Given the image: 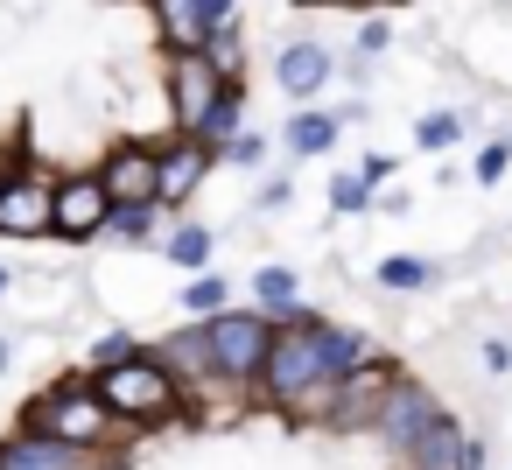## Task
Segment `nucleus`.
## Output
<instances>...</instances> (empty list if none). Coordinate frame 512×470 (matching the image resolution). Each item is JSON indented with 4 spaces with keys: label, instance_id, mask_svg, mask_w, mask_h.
<instances>
[{
    "label": "nucleus",
    "instance_id": "nucleus-1",
    "mask_svg": "<svg viewBox=\"0 0 512 470\" xmlns=\"http://www.w3.org/2000/svg\"><path fill=\"white\" fill-rule=\"evenodd\" d=\"M92 393H99V407H106L113 421H169V414L183 407V379H176L155 351H127V358L99 365Z\"/></svg>",
    "mask_w": 512,
    "mask_h": 470
},
{
    "label": "nucleus",
    "instance_id": "nucleus-2",
    "mask_svg": "<svg viewBox=\"0 0 512 470\" xmlns=\"http://www.w3.org/2000/svg\"><path fill=\"white\" fill-rule=\"evenodd\" d=\"M29 428L50 435V442H71V449H106V442L120 435V421H113V414L99 407V393L78 386V379H64V386H50L43 400H29Z\"/></svg>",
    "mask_w": 512,
    "mask_h": 470
},
{
    "label": "nucleus",
    "instance_id": "nucleus-3",
    "mask_svg": "<svg viewBox=\"0 0 512 470\" xmlns=\"http://www.w3.org/2000/svg\"><path fill=\"white\" fill-rule=\"evenodd\" d=\"M204 337H211V379H260L267 365V344H274V316L267 309H218L204 316Z\"/></svg>",
    "mask_w": 512,
    "mask_h": 470
},
{
    "label": "nucleus",
    "instance_id": "nucleus-4",
    "mask_svg": "<svg viewBox=\"0 0 512 470\" xmlns=\"http://www.w3.org/2000/svg\"><path fill=\"white\" fill-rule=\"evenodd\" d=\"M323 379V351H316V316H288V323H274V344H267V365H260V386H267V400L274 407H288L302 386H316Z\"/></svg>",
    "mask_w": 512,
    "mask_h": 470
},
{
    "label": "nucleus",
    "instance_id": "nucleus-5",
    "mask_svg": "<svg viewBox=\"0 0 512 470\" xmlns=\"http://www.w3.org/2000/svg\"><path fill=\"white\" fill-rule=\"evenodd\" d=\"M435 421H442V400H435L421 379H393V386H386V400H379V414H372V435H379L386 449H400V456H407Z\"/></svg>",
    "mask_w": 512,
    "mask_h": 470
},
{
    "label": "nucleus",
    "instance_id": "nucleus-6",
    "mask_svg": "<svg viewBox=\"0 0 512 470\" xmlns=\"http://www.w3.org/2000/svg\"><path fill=\"white\" fill-rule=\"evenodd\" d=\"M232 78H218L211 64H204V50H169V106H176V127L197 141L204 134V120H211V106H218V92H225Z\"/></svg>",
    "mask_w": 512,
    "mask_h": 470
},
{
    "label": "nucleus",
    "instance_id": "nucleus-7",
    "mask_svg": "<svg viewBox=\"0 0 512 470\" xmlns=\"http://www.w3.org/2000/svg\"><path fill=\"white\" fill-rule=\"evenodd\" d=\"M0 232L8 239H43L50 232V176L43 169L0 176Z\"/></svg>",
    "mask_w": 512,
    "mask_h": 470
},
{
    "label": "nucleus",
    "instance_id": "nucleus-8",
    "mask_svg": "<svg viewBox=\"0 0 512 470\" xmlns=\"http://www.w3.org/2000/svg\"><path fill=\"white\" fill-rule=\"evenodd\" d=\"M99 190L113 211H134V204H155V148L141 141H120L106 162H99ZM162 211V204H155Z\"/></svg>",
    "mask_w": 512,
    "mask_h": 470
},
{
    "label": "nucleus",
    "instance_id": "nucleus-9",
    "mask_svg": "<svg viewBox=\"0 0 512 470\" xmlns=\"http://www.w3.org/2000/svg\"><path fill=\"white\" fill-rule=\"evenodd\" d=\"M106 218H113V204H106L99 176H64V183H50V232L92 239V232H106Z\"/></svg>",
    "mask_w": 512,
    "mask_h": 470
},
{
    "label": "nucleus",
    "instance_id": "nucleus-10",
    "mask_svg": "<svg viewBox=\"0 0 512 470\" xmlns=\"http://www.w3.org/2000/svg\"><path fill=\"white\" fill-rule=\"evenodd\" d=\"M400 372L386 365V358H365V365H351L344 379H337V400H330V421L337 428H372V414H379V400H386V386H393Z\"/></svg>",
    "mask_w": 512,
    "mask_h": 470
},
{
    "label": "nucleus",
    "instance_id": "nucleus-11",
    "mask_svg": "<svg viewBox=\"0 0 512 470\" xmlns=\"http://www.w3.org/2000/svg\"><path fill=\"white\" fill-rule=\"evenodd\" d=\"M0 470H106V449H71V442L22 428V435L0 442Z\"/></svg>",
    "mask_w": 512,
    "mask_h": 470
},
{
    "label": "nucleus",
    "instance_id": "nucleus-12",
    "mask_svg": "<svg viewBox=\"0 0 512 470\" xmlns=\"http://www.w3.org/2000/svg\"><path fill=\"white\" fill-rule=\"evenodd\" d=\"M211 162H218V155H211L204 141H190V134H183L176 148H155V204H183V197L211 176Z\"/></svg>",
    "mask_w": 512,
    "mask_h": 470
},
{
    "label": "nucleus",
    "instance_id": "nucleus-13",
    "mask_svg": "<svg viewBox=\"0 0 512 470\" xmlns=\"http://www.w3.org/2000/svg\"><path fill=\"white\" fill-rule=\"evenodd\" d=\"M470 463H484V449H477V442H470L449 414H442V421H435V428L407 449V470H470Z\"/></svg>",
    "mask_w": 512,
    "mask_h": 470
},
{
    "label": "nucleus",
    "instance_id": "nucleus-14",
    "mask_svg": "<svg viewBox=\"0 0 512 470\" xmlns=\"http://www.w3.org/2000/svg\"><path fill=\"white\" fill-rule=\"evenodd\" d=\"M274 85H281L288 99H316V92L330 85V50H323V43H288L281 64H274Z\"/></svg>",
    "mask_w": 512,
    "mask_h": 470
},
{
    "label": "nucleus",
    "instance_id": "nucleus-15",
    "mask_svg": "<svg viewBox=\"0 0 512 470\" xmlns=\"http://www.w3.org/2000/svg\"><path fill=\"white\" fill-rule=\"evenodd\" d=\"M155 29L169 50H204V36H211L204 0H155Z\"/></svg>",
    "mask_w": 512,
    "mask_h": 470
},
{
    "label": "nucleus",
    "instance_id": "nucleus-16",
    "mask_svg": "<svg viewBox=\"0 0 512 470\" xmlns=\"http://www.w3.org/2000/svg\"><path fill=\"white\" fill-rule=\"evenodd\" d=\"M176 379H211V337H204V323H190V330H176L162 351H155Z\"/></svg>",
    "mask_w": 512,
    "mask_h": 470
},
{
    "label": "nucleus",
    "instance_id": "nucleus-17",
    "mask_svg": "<svg viewBox=\"0 0 512 470\" xmlns=\"http://www.w3.org/2000/svg\"><path fill=\"white\" fill-rule=\"evenodd\" d=\"M316 351H323V379H344L351 365H365V337L344 323H316Z\"/></svg>",
    "mask_w": 512,
    "mask_h": 470
},
{
    "label": "nucleus",
    "instance_id": "nucleus-18",
    "mask_svg": "<svg viewBox=\"0 0 512 470\" xmlns=\"http://www.w3.org/2000/svg\"><path fill=\"white\" fill-rule=\"evenodd\" d=\"M288 148L295 155H330L337 148V113H295L288 120Z\"/></svg>",
    "mask_w": 512,
    "mask_h": 470
},
{
    "label": "nucleus",
    "instance_id": "nucleus-19",
    "mask_svg": "<svg viewBox=\"0 0 512 470\" xmlns=\"http://www.w3.org/2000/svg\"><path fill=\"white\" fill-rule=\"evenodd\" d=\"M204 64H211L218 78H239V64H246V43H239V22H218V29L204 36Z\"/></svg>",
    "mask_w": 512,
    "mask_h": 470
},
{
    "label": "nucleus",
    "instance_id": "nucleus-20",
    "mask_svg": "<svg viewBox=\"0 0 512 470\" xmlns=\"http://www.w3.org/2000/svg\"><path fill=\"white\" fill-rule=\"evenodd\" d=\"M239 106H246V85L232 78V85L218 92V106H211V120H204V134H197V141H204V148H218L225 134H239Z\"/></svg>",
    "mask_w": 512,
    "mask_h": 470
},
{
    "label": "nucleus",
    "instance_id": "nucleus-21",
    "mask_svg": "<svg viewBox=\"0 0 512 470\" xmlns=\"http://www.w3.org/2000/svg\"><path fill=\"white\" fill-rule=\"evenodd\" d=\"M253 295H260L267 309H281V316H288V302L302 295V281H295V267H260V274H253Z\"/></svg>",
    "mask_w": 512,
    "mask_h": 470
},
{
    "label": "nucleus",
    "instance_id": "nucleus-22",
    "mask_svg": "<svg viewBox=\"0 0 512 470\" xmlns=\"http://www.w3.org/2000/svg\"><path fill=\"white\" fill-rule=\"evenodd\" d=\"M169 260L197 274V267L211 260V232H204V225H176V232H169Z\"/></svg>",
    "mask_w": 512,
    "mask_h": 470
},
{
    "label": "nucleus",
    "instance_id": "nucleus-23",
    "mask_svg": "<svg viewBox=\"0 0 512 470\" xmlns=\"http://www.w3.org/2000/svg\"><path fill=\"white\" fill-rule=\"evenodd\" d=\"M414 141H421L428 155H442V148H456V141H463V120H456V113H428V120L414 127Z\"/></svg>",
    "mask_w": 512,
    "mask_h": 470
},
{
    "label": "nucleus",
    "instance_id": "nucleus-24",
    "mask_svg": "<svg viewBox=\"0 0 512 470\" xmlns=\"http://www.w3.org/2000/svg\"><path fill=\"white\" fill-rule=\"evenodd\" d=\"M211 155H225V162H239V169H253V162H267V141L260 134H225Z\"/></svg>",
    "mask_w": 512,
    "mask_h": 470
},
{
    "label": "nucleus",
    "instance_id": "nucleus-25",
    "mask_svg": "<svg viewBox=\"0 0 512 470\" xmlns=\"http://www.w3.org/2000/svg\"><path fill=\"white\" fill-rule=\"evenodd\" d=\"M183 309H204V316H218V309H225V281H218V274H197V281L183 288Z\"/></svg>",
    "mask_w": 512,
    "mask_h": 470
},
{
    "label": "nucleus",
    "instance_id": "nucleus-26",
    "mask_svg": "<svg viewBox=\"0 0 512 470\" xmlns=\"http://www.w3.org/2000/svg\"><path fill=\"white\" fill-rule=\"evenodd\" d=\"M330 204H337V211H365V204H372V183H365V176H351V169H344V176H337V183H330Z\"/></svg>",
    "mask_w": 512,
    "mask_h": 470
},
{
    "label": "nucleus",
    "instance_id": "nucleus-27",
    "mask_svg": "<svg viewBox=\"0 0 512 470\" xmlns=\"http://www.w3.org/2000/svg\"><path fill=\"white\" fill-rule=\"evenodd\" d=\"M379 281H386V288H428V260H386Z\"/></svg>",
    "mask_w": 512,
    "mask_h": 470
},
{
    "label": "nucleus",
    "instance_id": "nucleus-28",
    "mask_svg": "<svg viewBox=\"0 0 512 470\" xmlns=\"http://www.w3.org/2000/svg\"><path fill=\"white\" fill-rule=\"evenodd\" d=\"M512 169V141H484V155H477V183H498Z\"/></svg>",
    "mask_w": 512,
    "mask_h": 470
},
{
    "label": "nucleus",
    "instance_id": "nucleus-29",
    "mask_svg": "<svg viewBox=\"0 0 512 470\" xmlns=\"http://www.w3.org/2000/svg\"><path fill=\"white\" fill-rule=\"evenodd\" d=\"M106 225H113L120 239H148V225H155V204H134V211H113Z\"/></svg>",
    "mask_w": 512,
    "mask_h": 470
},
{
    "label": "nucleus",
    "instance_id": "nucleus-30",
    "mask_svg": "<svg viewBox=\"0 0 512 470\" xmlns=\"http://www.w3.org/2000/svg\"><path fill=\"white\" fill-rule=\"evenodd\" d=\"M127 351H134V337H127V330H113V337L99 344V365H113V358H127Z\"/></svg>",
    "mask_w": 512,
    "mask_h": 470
},
{
    "label": "nucleus",
    "instance_id": "nucleus-31",
    "mask_svg": "<svg viewBox=\"0 0 512 470\" xmlns=\"http://www.w3.org/2000/svg\"><path fill=\"white\" fill-rule=\"evenodd\" d=\"M484 365H491V372H512V344L491 337V344H484Z\"/></svg>",
    "mask_w": 512,
    "mask_h": 470
},
{
    "label": "nucleus",
    "instance_id": "nucleus-32",
    "mask_svg": "<svg viewBox=\"0 0 512 470\" xmlns=\"http://www.w3.org/2000/svg\"><path fill=\"white\" fill-rule=\"evenodd\" d=\"M204 22L218 29V22H232V0H204Z\"/></svg>",
    "mask_w": 512,
    "mask_h": 470
},
{
    "label": "nucleus",
    "instance_id": "nucleus-33",
    "mask_svg": "<svg viewBox=\"0 0 512 470\" xmlns=\"http://www.w3.org/2000/svg\"><path fill=\"white\" fill-rule=\"evenodd\" d=\"M8 358H15V351H8V337H0V372H8Z\"/></svg>",
    "mask_w": 512,
    "mask_h": 470
},
{
    "label": "nucleus",
    "instance_id": "nucleus-34",
    "mask_svg": "<svg viewBox=\"0 0 512 470\" xmlns=\"http://www.w3.org/2000/svg\"><path fill=\"white\" fill-rule=\"evenodd\" d=\"M295 8H330V0H295Z\"/></svg>",
    "mask_w": 512,
    "mask_h": 470
},
{
    "label": "nucleus",
    "instance_id": "nucleus-35",
    "mask_svg": "<svg viewBox=\"0 0 512 470\" xmlns=\"http://www.w3.org/2000/svg\"><path fill=\"white\" fill-rule=\"evenodd\" d=\"M351 8H379V0H351Z\"/></svg>",
    "mask_w": 512,
    "mask_h": 470
},
{
    "label": "nucleus",
    "instance_id": "nucleus-36",
    "mask_svg": "<svg viewBox=\"0 0 512 470\" xmlns=\"http://www.w3.org/2000/svg\"><path fill=\"white\" fill-rule=\"evenodd\" d=\"M0 295H8V274H0Z\"/></svg>",
    "mask_w": 512,
    "mask_h": 470
}]
</instances>
